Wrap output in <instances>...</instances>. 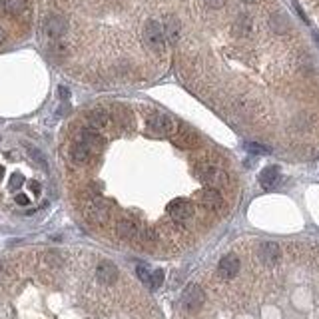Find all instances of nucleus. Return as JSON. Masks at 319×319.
Here are the masks:
<instances>
[{
  "instance_id": "6",
  "label": "nucleus",
  "mask_w": 319,
  "mask_h": 319,
  "mask_svg": "<svg viewBox=\"0 0 319 319\" xmlns=\"http://www.w3.org/2000/svg\"><path fill=\"white\" fill-rule=\"evenodd\" d=\"M94 156V150L92 148H88L86 144H82V142H78V140H74V144L70 146V150H68V158L72 164H76V166H86L90 160Z\"/></svg>"
},
{
  "instance_id": "10",
  "label": "nucleus",
  "mask_w": 319,
  "mask_h": 319,
  "mask_svg": "<svg viewBox=\"0 0 319 319\" xmlns=\"http://www.w3.org/2000/svg\"><path fill=\"white\" fill-rule=\"evenodd\" d=\"M96 279L100 281V283H114L116 279H118V267L114 266L112 262H100L98 267H96Z\"/></svg>"
},
{
  "instance_id": "18",
  "label": "nucleus",
  "mask_w": 319,
  "mask_h": 319,
  "mask_svg": "<svg viewBox=\"0 0 319 319\" xmlns=\"http://www.w3.org/2000/svg\"><path fill=\"white\" fill-rule=\"evenodd\" d=\"M16 202H18V204H20V206H26V204H30V202H28V198H26V196H16Z\"/></svg>"
},
{
  "instance_id": "5",
  "label": "nucleus",
  "mask_w": 319,
  "mask_h": 319,
  "mask_svg": "<svg viewBox=\"0 0 319 319\" xmlns=\"http://www.w3.org/2000/svg\"><path fill=\"white\" fill-rule=\"evenodd\" d=\"M140 231H142V225L130 217H122L116 221V233L122 237V240H132V242H138L140 237Z\"/></svg>"
},
{
  "instance_id": "14",
  "label": "nucleus",
  "mask_w": 319,
  "mask_h": 319,
  "mask_svg": "<svg viewBox=\"0 0 319 319\" xmlns=\"http://www.w3.org/2000/svg\"><path fill=\"white\" fill-rule=\"evenodd\" d=\"M138 242H140L142 246H154V244L158 242V235H156V231H154V229H150V227H142Z\"/></svg>"
},
{
  "instance_id": "3",
  "label": "nucleus",
  "mask_w": 319,
  "mask_h": 319,
  "mask_svg": "<svg viewBox=\"0 0 319 319\" xmlns=\"http://www.w3.org/2000/svg\"><path fill=\"white\" fill-rule=\"evenodd\" d=\"M202 303H204V291H202V287L198 285V283H190L188 287H186V291H184V295H182V305L188 309V311H198L200 307H202Z\"/></svg>"
},
{
  "instance_id": "4",
  "label": "nucleus",
  "mask_w": 319,
  "mask_h": 319,
  "mask_svg": "<svg viewBox=\"0 0 319 319\" xmlns=\"http://www.w3.org/2000/svg\"><path fill=\"white\" fill-rule=\"evenodd\" d=\"M202 180L208 186H215V188H225L229 184V178H227L225 170H221L217 166H212V164L202 168Z\"/></svg>"
},
{
  "instance_id": "15",
  "label": "nucleus",
  "mask_w": 319,
  "mask_h": 319,
  "mask_svg": "<svg viewBox=\"0 0 319 319\" xmlns=\"http://www.w3.org/2000/svg\"><path fill=\"white\" fill-rule=\"evenodd\" d=\"M136 275H138V279L144 283V285H148V287H152V271L148 269V267L144 266V264H140V266H136Z\"/></svg>"
},
{
  "instance_id": "16",
  "label": "nucleus",
  "mask_w": 319,
  "mask_h": 319,
  "mask_svg": "<svg viewBox=\"0 0 319 319\" xmlns=\"http://www.w3.org/2000/svg\"><path fill=\"white\" fill-rule=\"evenodd\" d=\"M246 150H248L250 154H254V156H264V154H269V152H271L267 146L258 144V142H248V144H246Z\"/></svg>"
},
{
  "instance_id": "8",
  "label": "nucleus",
  "mask_w": 319,
  "mask_h": 319,
  "mask_svg": "<svg viewBox=\"0 0 319 319\" xmlns=\"http://www.w3.org/2000/svg\"><path fill=\"white\" fill-rule=\"evenodd\" d=\"M217 271H219V275H221L223 279H233V277L240 273V260H237V256H233V254L223 256V258L219 260Z\"/></svg>"
},
{
  "instance_id": "12",
  "label": "nucleus",
  "mask_w": 319,
  "mask_h": 319,
  "mask_svg": "<svg viewBox=\"0 0 319 319\" xmlns=\"http://www.w3.org/2000/svg\"><path fill=\"white\" fill-rule=\"evenodd\" d=\"M277 180H279V168H277V166H267V168L262 170V174H260V184H262L264 188L275 186Z\"/></svg>"
},
{
  "instance_id": "13",
  "label": "nucleus",
  "mask_w": 319,
  "mask_h": 319,
  "mask_svg": "<svg viewBox=\"0 0 319 319\" xmlns=\"http://www.w3.org/2000/svg\"><path fill=\"white\" fill-rule=\"evenodd\" d=\"M26 0H2V8L8 12V14H12V16H20V14H24L26 12Z\"/></svg>"
},
{
  "instance_id": "19",
  "label": "nucleus",
  "mask_w": 319,
  "mask_h": 319,
  "mask_svg": "<svg viewBox=\"0 0 319 319\" xmlns=\"http://www.w3.org/2000/svg\"><path fill=\"white\" fill-rule=\"evenodd\" d=\"M4 38H6V34H4V30H2V28H0V44H2V42H4Z\"/></svg>"
},
{
  "instance_id": "9",
  "label": "nucleus",
  "mask_w": 319,
  "mask_h": 319,
  "mask_svg": "<svg viewBox=\"0 0 319 319\" xmlns=\"http://www.w3.org/2000/svg\"><path fill=\"white\" fill-rule=\"evenodd\" d=\"M86 122H88V126L90 128H96V130H104L110 126V122H112V116H110V112L106 110H102V108H96V110H90L88 114H86Z\"/></svg>"
},
{
  "instance_id": "17",
  "label": "nucleus",
  "mask_w": 319,
  "mask_h": 319,
  "mask_svg": "<svg viewBox=\"0 0 319 319\" xmlns=\"http://www.w3.org/2000/svg\"><path fill=\"white\" fill-rule=\"evenodd\" d=\"M162 283H164V271H162V269H156V271L152 273V289L162 287Z\"/></svg>"
},
{
  "instance_id": "1",
  "label": "nucleus",
  "mask_w": 319,
  "mask_h": 319,
  "mask_svg": "<svg viewBox=\"0 0 319 319\" xmlns=\"http://www.w3.org/2000/svg\"><path fill=\"white\" fill-rule=\"evenodd\" d=\"M84 217L94 223V225H102L106 223L108 217H110V210H108V204L100 198H90L86 200L84 204Z\"/></svg>"
},
{
  "instance_id": "11",
  "label": "nucleus",
  "mask_w": 319,
  "mask_h": 319,
  "mask_svg": "<svg viewBox=\"0 0 319 319\" xmlns=\"http://www.w3.org/2000/svg\"><path fill=\"white\" fill-rule=\"evenodd\" d=\"M279 256H281V252H279V246H277V244H273V242L262 244V248H260V260H262L266 266H273V264L279 260Z\"/></svg>"
},
{
  "instance_id": "7",
  "label": "nucleus",
  "mask_w": 319,
  "mask_h": 319,
  "mask_svg": "<svg viewBox=\"0 0 319 319\" xmlns=\"http://www.w3.org/2000/svg\"><path fill=\"white\" fill-rule=\"evenodd\" d=\"M198 198H200V204L206 208V210H210V212H219L221 208H223V198H221V194L217 192V190H202L200 194H198Z\"/></svg>"
},
{
  "instance_id": "2",
  "label": "nucleus",
  "mask_w": 319,
  "mask_h": 319,
  "mask_svg": "<svg viewBox=\"0 0 319 319\" xmlns=\"http://www.w3.org/2000/svg\"><path fill=\"white\" fill-rule=\"evenodd\" d=\"M168 212H170V217L174 219V223L186 225L194 217V206H192V202H186V200H174L170 204Z\"/></svg>"
}]
</instances>
